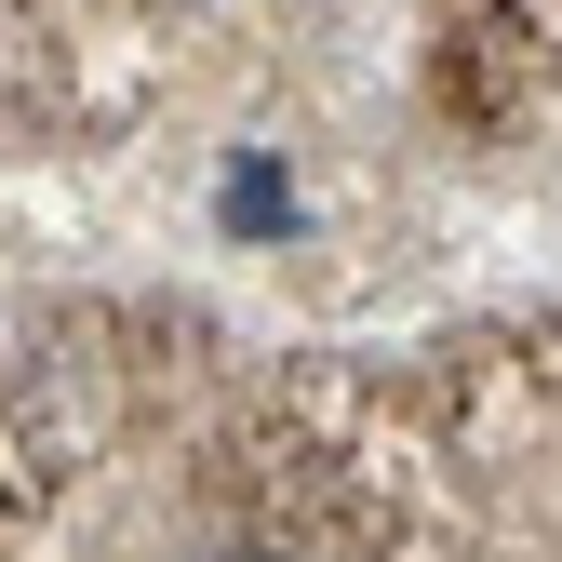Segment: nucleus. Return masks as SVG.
<instances>
[{"mask_svg":"<svg viewBox=\"0 0 562 562\" xmlns=\"http://www.w3.org/2000/svg\"><path fill=\"white\" fill-rule=\"evenodd\" d=\"M215 562H268V549H215Z\"/></svg>","mask_w":562,"mask_h":562,"instance_id":"1","label":"nucleus"}]
</instances>
